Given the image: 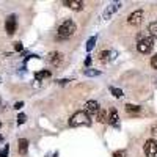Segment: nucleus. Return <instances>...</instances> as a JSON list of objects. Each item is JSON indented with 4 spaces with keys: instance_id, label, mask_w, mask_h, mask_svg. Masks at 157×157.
Wrapping results in <instances>:
<instances>
[{
    "instance_id": "7",
    "label": "nucleus",
    "mask_w": 157,
    "mask_h": 157,
    "mask_svg": "<svg viewBox=\"0 0 157 157\" xmlns=\"http://www.w3.org/2000/svg\"><path fill=\"white\" fill-rule=\"evenodd\" d=\"M99 104H98V101H88L86 104H85V113L91 118V116H96L98 115V112H99Z\"/></svg>"
},
{
    "instance_id": "19",
    "label": "nucleus",
    "mask_w": 157,
    "mask_h": 157,
    "mask_svg": "<svg viewBox=\"0 0 157 157\" xmlns=\"http://www.w3.org/2000/svg\"><path fill=\"white\" fill-rule=\"evenodd\" d=\"M83 74H85L86 77H98V75H101V71H99V69H91V68H86V69L83 71Z\"/></svg>"
},
{
    "instance_id": "18",
    "label": "nucleus",
    "mask_w": 157,
    "mask_h": 157,
    "mask_svg": "<svg viewBox=\"0 0 157 157\" xmlns=\"http://www.w3.org/2000/svg\"><path fill=\"white\" fill-rule=\"evenodd\" d=\"M96 41H98V36H91L88 41H86V50L88 52H91L94 49V46H96Z\"/></svg>"
},
{
    "instance_id": "26",
    "label": "nucleus",
    "mask_w": 157,
    "mask_h": 157,
    "mask_svg": "<svg viewBox=\"0 0 157 157\" xmlns=\"http://www.w3.org/2000/svg\"><path fill=\"white\" fill-rule=\"evenodd\" d=\"M91 63H93V58H91V55H88V57L85 58V66L90 68V66H91Z\"/></svg>"
},
{
    "instance_id": "31",
    "label": "nucleus",
    "mask_w": 157,
    "mask_h": 157,
    "mask_svg": "<svg viewBox=\"0 0 157 157\" xmlns=\"http://www.w3.org/2000/svg\"><path fill=\"white\" fill-rule=\"evenodd\" d=\"M0 104H2V99H0Z\"/></svg>"
},
{
    "instance_id": "1",
    "label": "nucleus",
    "mask_w": 157,
    "mask_h": 157,
    "mask_svg": "<svg viewBox=\"0 0 157 157\" xmlns=\"http://www.w3.org/2000/svg\"><path fill=\"white\" fill-rule=\"evenodd\" d=\"M75 32H77L75 22L71 21V19H68V21H64L60 27H58V30H57V38H58V39H69Z\"/></svg>"
},
{
    "instance_id": "22",
    "label": "nucleus",
    "mask_w": 157,
    "mask_h": 157,
    "mask_svg": "<svg viewBox=\"0 0 157 157\" xmlns=\"http://www.w3.org/2000/svg\"><path fill=\"white\" fill-rule=\"evenodd\" d=\"M8 154H10V146L5 145L2 149H0V157H8Z\"/></svg>"
},
{
    "instance_id": "14",
    "label": "nucleus",
    "mask_w": 157,
    "mask_h": 157,
    "mask_svg": "<svg viewBox=\"0 0 157 157\" xmlns=\"http://www.w3.org/2000/svg\"><path fill=\"white\" fill-rule=\"evenodd\" d=\"M50 75H52V71H49V69H43V71H38V72H35V78H36V80H39V82H41L43 78L50 77Z\"/></svg>"
},
{
    "instance_id": "29",
    "label": "nucleus",
    "mask_w": 157,
    "mask_h": 157,
    "mask_svg": "<svg viewBox=\"0 0 157 157\" xmlns=\"http://www.w3.org/2000/svg\"><path fill=\"white\" fill-rule=\"evenodd\" d=\"M152 134L157 135V126H152Z\"/></svg>"
},
{
    "instance_id": "24",
    "label": "nucleus",
    "mask_w": 157,
    "mask_h": 157,
    "mask_svg": "<svg viewBox=\"0 0 157 157\" xmlns=\"http://www.w3.org/2000/svg\"><path fill=\"white\" fill-rule=\"evenodd\" d=\"M22 49H24L22 43H21V41H16V43H14V50H16V52H22Z\"/></svg>"
},
{
    "instance_id": "9",
    "label": "nucleus",
    "mask_w": 157,
    "mask_h": 157,
    "mask_svg": "<svg viewBox=\"0 0 157 157\" xmlns=\"http://www.w3.org/2000/svg\"><path fill=\"white\" fill-rule=\"evenodd\" d=\"M63 54H61V52H50V54L47 55V61L52 64V66H60V64L63 63Z\"/></svg>"
},
{
    "instance_id": "21",
    "label": "nucleus",
    "mask_w": 157,
    "mask_h": 157,
    "mask_svg": "<svg viewBox=\"0 0 157 157\" xmlns=\"http://www.w3.org/2000/svg\"><path fill=\"white\" fill-rule=\"evenodd\" d=\"M25 121H27V115H25V113H19V115H17V124L22 126Z\"/></svg>"
},
{
    "instance_id": "8",
    "label": "nucleus",
    "mask_w": 157,
    "mask_h": 157,
    "mask_svg": "<svg viewBox=\"0 0 157 157\" xmlns=\"http://www.w3.org/2000/svg\"><path fill=\"white\" fill-rule=\"evenodd\" d=\"M145 154L148 157H157V141L149 138L146 143H145Z\"/></svg>"
},
{
    "instance_id": "15",
    "label": "nucleus",
    "mask_w": 157,
    "mask_h": 157,
    "mask_svg": "<svg viewBox=\"0 0 157 157\" xmlns=\"http://www.w3.org/2000/svg\"><path fill=\"white\" fill-rule=\"evenodd\" d=\"M126 112L129 115H137L141 112V107L140 105H134V104H126Z\"/></svg>"
},
{
    "instance_id": "17",
    "label": "nucleus",
    "mask_w": 157,
    "mask_h": 157,
    "mask_svg": "<svg viewBox=\"0 0 157 157\" xmlns=\"http://www.w3.org/2000/svg\"><path fill=\"white\" fill-rule=\"evenodd\" d=\"M148 32H149V35H151L152 39L157 38V21H155V22H151V24L148 25Z\"/></svg>"
},
{
    "instance_id": "27",
    "label": "nucleus",
    "mask_w": 157,
    "mask_h": 157,
    "mask_svg": "<svg viewBox=\"0 0 157 157\" xmlns=\"http://www.w3.org/2000/svg\"><path fill=\"white\" fill-rule=\"evenodd\" d=\"M69 82H71L69 78H58V80H57L58 85H66V83H69Z\"/></svg>"
},
{
    "instance_id": "30",
    "label": "nucleus",
    "mask_w": 157,
    "mask_h": 157,
    "mask_svg": "<svg viewBox=\"0 0 157 157\" xmlns=\"http://www.w3.org/2000/svg\"><path fill=\"white\" fill-rule=\"evenodd\" d=\"M47 157H58V154H57V152H54V155H52V154H49Z\"/></svg>"
},
{
    "instance_id": "32",
    "label": "nucleus",
    "mask_w": 157,
    "mask_h": 157,
    "mask_svg": "<svg viewBox=\"0 0 157 157\" xmlns=\"http://www.w3.org/2000/svg\"><path fill=\"white\" fill-rule=\"evenodd\" d=\"M0 126H2V123H0Z\"/></svg>"
},
{
    "instance_id": "6",
    "label": "nucleus",
    "mask_w": 157,
    "mask_h": 157,
    "mask_svg": "<svg viewBox=\"0 0 157 157\" xmlns=\"http://www.w3.org/2000/svg\"><path fill=\"white\" fill-rule=\"evenodd\" d=\"M120 8H121V2H113V3H110V5L105 8V11L102 13V19L109 21V19H110V17H112Z\"/></svg>"
},
{
    "instance_id": "2",
    "label": "nucleus",
    "mask_w": 157,
    "mask_h": 157,
    "mask_svg": "<svg viewBox=\"0 0 157 157\" xmlns=\"http://www.w3.org/2000/svg\"><path fill=\"white\" fill-rule=\"evenodd\" d=\"M71 127H82V126H91V118L85 112H77L71 116L69 120Z\"/></svg>"
},
{
    "instance_id": "16",
    "label": "nucleus",
    "mask_w": 157,
    "mask_h": 157,
    "mask_svg": "<svg viewBox=\"0 0 157 157\" xmlns=\"http://www.w3.org/2000/svg\"><path fill=\"white\" fill-rule=\"evenodd\" d=\"M107 120H109L107 112L104 110V109H99V112H98V115H96V121H98V123H107Z\"/></svg>"
},
{
    "instance_id": "5",
    "label": "nucleus",
    "mask_w": 157,
    "mask_h": 157,
    "mask_svg": "<svg viewBox=\"0 0 157 157\" xmlns=\"http://www.w3.org/2000/svg\"><path fill=\"white\" fill-rule=\"evenodd\" d=\"M16 19H17L16 14H10L6 17V21H5V30H6L8 35H13L16 32V29H17V21Z\"/></svg>"
},
{
    "instance_id": "28",
    "label": "nucleus",
    "mask_w": 157,
    "mask_h": 157,
    "mask_svg": "<svg viewBox=\"0 0 157 157\" xmlns=\"http://www.w3.org/2000/svg\"><path fill=\"white\" fill-rule=\"evenodd\" d=\"M22 107H24V102H22V101H19V102L14 104V110H21Z\"/></svg>"
},
{
    "instance_id": "12",
    "label": "nucleus",
    "mask_w": 157,
    "mask_h": 157,
    "mask_svg": "<svg viewBox=\"0 0 157 157\" xmlns=\"http://www.w3.org/2000/svg\"><path fill=\"white\" fill-rule=\"evenodd\" d=\"M107 123L112 124L113 127H120V116H118V110H116V109H110Z\"/></svg>"
},
{
    "instance_id": "13",
    "label": "nucleus",
    "mask_w": 157,
    "mask_h": 157,
    "mask_svg": "<svg viewBox=\"0 0 157 157\" xmlns=\"http://www.w3.org/2000/svg\"><path fill=\"white\" fill-rule=\"evenodd\" d=\"M17 145H19V154H21V155H25V154H27L29 145H30L27 138H21V140L17 141Z\"/></svg>"
},
{
    "instance_id": "4",
    "label": "nucleus",
    "mask_w": 157,
    "mask_h": 157,
    "mask_svg": "<svg viewBox=\"0 0 157 157\" xmlns=\"http://www.w3.org/2000/svg\"><path fill=\"white\" fill-rule=\"evenodd\" d=\"M143 17H145V13H143V10H137L134 13H130V16L127 17V22L130 25H134V27H137V25H140L143 22Z\"/></svg>"
},
{
    "instance_id": "11",
    "label": "nucleus",
    "mask_w": 157,
    "mask_h": 157,
    "mask_svg": "<svg viewBox=\"0 0 157 157\" xmlns=\"http://www.w3.org/2000/svg\"><path fill=\"white\" fill-rule=\"evenodd\" d=\"M63 5L68 6L69 10H74V11H82L83 10V2H80V0H64Z\"/></svg>"
},
{
    "instance_id": "25",
    "label": "nucleus",
    "mask_w": 157,
    "mask_h": 157,
    "mask_svg": "<svg viewBox=\"0 0 157 157\" xmlns=\"http://www.w3.org/2000/svg\"><path fill=\"white\" fill-rule=\"evenodd\" d=\"M151 66H152L154 69H157V54L151 58Z\"/></svg>"
},
{
    "instance_id": "23",
    "label": "nucleus",
    "mask_w": 157,
    "mask_h": 157,
    "mask_svg": "<svg viewBox=\"0 0 157 157\" xmlns=\"http://www.w3.org/2000/svg\"><path fill=\"white\" fill-rule=\"evenodd\" d=\"M127 154H126V151L124 149H120V151H115L113 152V157H126Z\"/></svg>"
},
{
    "instance_id": "3",
    "label": "nucleus",
    "mask_w": 157,
    "mask_h": 157,
    "mask_svg": "<svg viewBox=\"0 0 157 157\" xmlns=\"http://www.w3.org/2000/svg\"><path fill=\"white\" fill-rule=\"evenodd\" d=\"M154 47V39L151 36H138L137 49L140 54H149Z\"/></svg>"
},
{
    "instance_id": "10",
    "label": "nucleus",
    "mask_w": 157,
    "mask_h": 157,
    "mask_svg": "<svg viewBox=\"0 0 157 157\" xmlns=\"http://www.w3.org/2000/svg\"><path fill=\"white\" fill-rule=\"evenodd\" d=\"M116 52L115 50H101L99 52V60L102 61V63H105V61H112V60H115L116 58Z\"/></svg>"
},
{
    "instance_id": "20",
    "label": "nucleus",
    "mask_w": 157,
    "mask_h": 157,
    "mask_svg": "<svg viewBox=\"0 0 157 157\" xmlns=\"http://www.w3.org/2000/svg\"><path fill=\"white\" fill-rule=\"evenodd\" d=\"M110 93H112L115 98H123V90H120V88L110 86Z\"/></svg>"
}]
</instances>
